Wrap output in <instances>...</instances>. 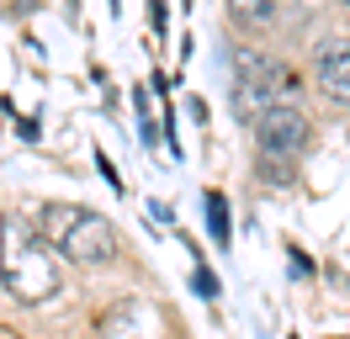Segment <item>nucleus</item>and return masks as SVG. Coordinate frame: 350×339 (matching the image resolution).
Returning <instances> with one entry per match:
<instances>
[{"label": "nucleus", "mask_w": 350, "mask_h": 339, "mask_svg": "<svg viewBox=\"0 0 350 339\" xmlns=\"http://www.w3.org/2000/svg\"><path fill=\"white\" fill-rule=\"evenodd\" d=\"M308 138H313V122H308L292 101L260 111V122H255V144H260V154L271 165H292V159L308 148Z\"/></svg>", "instance_id": "4"}, {"label": "nucleus", "mask_w": 350, "mask_h": 339, "mask_svg": "<svg viewBox=\"0 0 350 339\" xmlns=\"http://www.w3.org/2000/svg\"><path fill=\"white\" fill-rule=\"evenodd\" d=\"M38 228L53 249L75 260V265H107L111 254H117V233L101 212H85V207H64V202H53V207L38 212Z\"/></svg>", "instance_id": "2"}, {"label": "nucleus", "mask_w": 350, "mask_h": 339, "mask_svg": "<svg viewBox=\"0 0 350 339\" xmlns=\"http://www.w3.org/2000/svg\"><path fill=\"white\" fill-rule=\"evenodd\" d=\"M0 286L27 308L59 292V249L22 217H0Z\"/></svg>", "instance_id": "1"}, {"label": "nucleus", "mask_w": 350, "mask_h": 339, "mask_svg": "<svg viewBox=\"0 0 350 339\" xmlns=\"http://www.w3.org/2000/svg\"><path fill=\"white\" fill-rule=\"evenodd\" d=\"M191 286H197V297H218V281H213V271H197V275H191Z\"/></svg>", "instance_id": "8"}, {"label": "nucleus", "mask_w": 350, "mask_h": 339, "mask_svg": "<svg viewBox=\"0 0 350 339\" xmlns=\"http://www.w3.org/2000/svg\"><path fill=\"white\" fill-rule=\"evenodd\" d=\"M286 254H292V275H308V271H313V260H308V254L297 249V244H292V249H286Z\"/></svg>", "instance_id": "9"}, {"label": "nucleus", "mask_w": 350, "mask_h": 339, "mask_svg": "<svg viewBox=\"0 0 350 339\" xmlns=\"http://www.w3.org/2000/svg\"><path fill=\"white\" fill-rule=\"evenodd\" d=\"M271 11H276V0H228V16H234L239 32H260L271 21Z\"/></svg>", "instance_id": "6"}, {"label": "nucleus", "mask_w": 350, "mask_h": 339, "mask_svg": "<svg viewBox=\"0 0 350 339\" xmlns=\"http://www.w3.org/2000/svg\"><path fill=\"white\" fill-rule=\"evenodd\" d=\"M202 202H207V233L218 239V249H228V202H223L218 191H207Z\"/></svg>", "instance_id": "7"}, {"label": "nucleus", "mask_w": 350, "mask_h": 339, "mask_svg": "<svg viewBox=\"0 0 350 339\" xmlns=\"http://www.w3.org/2000/svg\"><path fill=\"white\" fill-rule=\"evenodd\" d=\"M319 90L334 106H350V42H329L319 53Z\"/></svg>", "instance_id": "5"}, {"label": "nucleus", "mask_w": 350, "mask_h": 339, "mask_svg": "<svg viewBox=\"0 0 350 339\" xmlns=\"http://www.w3.org/2000/svg\"><path fill=\"white\" fill-rule=\"evenodd\" d=\"M239 85H234V106H239L244 122H260V111H271V106H282L297 96V74L286 69V64L265 59V53H250L244 48L239 59Z\"/></svg>", "instance_id": "3"}, {"label": "nucleus", "mask_w": 350, "mask_h": 339, "mask_svg": "<svg viewBox=\"0 0 350 339\" xmlns=\"http://www.w3.org/2000/svg\"><path fill=\"white\" fill-rule=\"evenodd\" d=\"M149 16H154V27L165 32V0H149Z\"/></svg>", "instance_id": "10"}]
</instances>
